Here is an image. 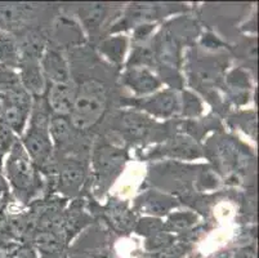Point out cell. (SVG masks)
<instances>
[{"mask_svg": "<svg viewBox=\"0 0 259 258\" xmlns=\"http://www.w3.org/2000/svg\"><path fill=\"white\" fill-rule=\"evenodd\" d=\"M106 108V89L100 82L89 80L77 88L76 98L69 115L74 129L85 131L93 127Z\"/></svg>", "mask_w": 259, "mask_h": 258, "instance_id": "1", "label": "cell"}, {"mask_svg": "<svg viewBox=\"0 0 259 258\" xmlns=\"http://www.w3.org/2000/svg\"><path fill=\"white\" fill-rule=\"evenodd\" d=\"M32 115L30 127L23 134L22 146L29 154L30 159L36 165H44L49 162L53 150V142L49 136V118L51 115L41 102L40 97H36V102L31 107Z\"/></svg>", "mask_w": 259, "mask_h": 258, "instance_id": "2", "label": "cell"}, {"mask_svg": "<svg viewBox=\"0 0 259 258\" xmlns=\"http://www.w3.org/2000/svg\"><path fill=\"white\" fill-rule=\"evenodd\" d=\"M4 167L7 178L18 195L29 196L35 190L37 182L35 164L18 139L9 150Z\"/></svg>", "mask_w": 259, "mask_h": 258, "instance_id": "3", "label": "cell"}, {"mask_svg": "<svg viewBox=\"0 0 259 258\" xmlns=\"http://www.w3.org/2000/svg\"><path fill=\"white\" fill-rule=\"evenodd\" d=\"M31 94L22 85L0 93V119H3L16 134H22L29 119Z\"/></svg>", "mask_w": 259, "mask_h": 258, "instance_id": "4", "label": "cell"}, {"mask_svg": "<svg viewBox=\"0 0 259 258\" xmlns=\"http://www.w3.org/2000/svg\"><path fill=\"white\" fill-rule=\"evenodd\" d=\"M77 94V87L72 80L65 83L52 84L48 92V107L52 108L53 114L69 117L75 103Z\"/></svg>", "mask_w": 259, "mask_h": 258, "instance_id": "5", "label": "cell"}, {"mask_svg": "<svg viewBox=\"0 0 259 258\" xmlns=\"http://www.w3.org/2000/svg\"><path fill=\"white\" fill-rule=\"evenodd\" d=\"M39 65L46 80H49L52 84L65 83L71 80L70 68L67 61L65 60L63 54L57 49H47L40 58Z\"/></svg>", "mask_w": 259, "mask_h": 258, "instance_id": "6", "label": "cell"}, {"mask_svg": "<svg viewBox=\"0 0 259 258\" xmlns=\"http://www.w3.org/2000/svg\"><path fill=\"white\" fill-rule=\"evenodd\" d=\"M20 80L23 88L31 96L40 97L46 92V78L40 68L39 61L23 60L20 63Z\"/></svg>", "mask_w": 259, "mask_h": 258, "instance_id": "7", "label": "cell"}, {"mask_svg": "<svg viewBox=\"0 0 259 258\" xmlns=\"http://www.w3.org/2000/svg\"><path fill=\"white\" fill-rule=\"evenodd\" d=\"M16 40L20 48L21 61H40L46 49V42L41 32L35 28H31V30L29 28L21 32V36Z\"/></svg>", "mask_w": 259, "mask_h": 258, "instance_id": "8", "label": "cell"}, {"mask_svg": "<svg viewBox=\"0 0 259 258\" xmlns=\"http://www.w3.org/2000/svg\"><path fill=\"white\" fill-rule=\"evenodd\" d=\"M126 84L137 93H150L159 88L160 82L146 68L129 70L124 78Z\"/></svg>", "mask_w": 259, "mask_h": 258, "instance_id": "9", "label": "cell"}, {"mask_svg": "<svg viewBox=\"0 0 259 258\" xmlns=\"http://www.w3.org/2000/svg\"><path fill=\"white\" fill-rule=\"evenodd\" d=\"M48 129L52 142H54L57 146H62L70 141L74 127H72L69 117L53 114L49 118Z\"/></svg>", "mask_w": 259, "mask_h": 258, "instance_id": "10", "label": "cell"}, {"mask_svg": "<svg viewBox=\"0 0 259 258\" xmlns=\"http://www.w3.org/2000/svg\"><path fill=\"white\" fill-rule=\"evenodd\" d=\"M84 178V169L81 164L75 160H69L61 167L60 185L66 191H74L79 189Z\"/></svg>", "mask_w": 259, "mask_h": 258, "instance_id": "11", "label": "cell"}, {"mask_svg": "<svg viewBox=\"0 0 259 258\" xmlns=\"http://www.w3.org/2000/svg\"><path fill=\"white\" fill-rule=\"evenodd\" d=\"M0 62L4 67H16L21 63V53L16 38L0 34Z\"/></svg>", "mask_w": 259, "mask_h": 258, "instance_id": "12", "label": "cell"}, {"mask_svg": "<svg viewBox=\"0 0 259 258\" xmlns=\"http://www.w3.org/2000/svg\"><path fill=\"white\" fill-rule=\"evenodd\" d=\"M147 108L157 115H169L176 110V97L171 93H161L147 102Z\"/></svg>", "mask_w": 259, "mask_h": 258, "instance_id": "13", "label": "cell"}, {"mask_svg": "<svg viewBox=\"0 0 259 258\" xmlns=\"http://www.w3.org/2000/svg\"><path fill=\"white\" fill-rule=\"evenodd\" d=\"M26 4H0V23L4 26H13L22 20Z\"/></svg>", "mask_w": 259, "mask_h": 258, "instance_id": "14", "label": "cell"}, {"mask_svg": "<svg viewBox=\"0 0 259 258\" xmlns=\"http://www.w3.org/2000/svg\"><path fill=\"white\" fill-rule=\"evenodd\" d=\"M121 160V154L115 151V149H103L100 153V155H98L97 159L98 169H100L101 172L108 173V172H111L114 168H116Z\"/></svg>", "mask_w": 259, "mask_h": 258, "instance_id": "15", "label": "cell"}, {"mask_svg": "<svg viewBox=\"0 0 259 258\" xmlns=\"http://www.w3.org/2000/svg\"><path fill=\"white\" fill-rule=\"evenodd\" d=\"M17 134L12 131V128L4 122L3 119H0V151L3 154H8L12 146L17 142Z\"/></svg>", "mask_w": 259, "mask_h": 258, "instance_id": "16", "label": "cell"}, {"mask_svg": "<svg viewBox=\"0 0 259 258\" xmlns=\"http://www.w3.org/2000/svg\"><path fill=\"white\" fill-rule=\"evenodd\" d=\"M103 13H105V7L101 6V4H93V6L84 8L83 20L88 27H94L101 22Z\"/></svg>", "mask_w": 259, "mask_h": 258, "instance_id": "17", "label": "cell"}, {"mask_svg": "<svg viewBox=\"0 0 259 258\" xmlns=\"http://www.w3.org/2000/svg\"><path fill=\"white\" fill-rule=\"evenodd\" d=\"M103 52L107 54L108 57H111L114 60L119 61L121 58V54L124 53V42L119 39L110 40L103 44Z\"/></svg>", "mask_w": 259, "mask_h": 258, "instance_id": "18", "label": "cell"}, {"mask_svg": "<svg viewBox=\"0 0 259 258\" xmlns=\"http://www.w3.org/2000/svg\"><path fill=\"white\" fill-rule=\"evenodd\" d=\"M7 194H8V185H7V182L4 181L3 176L0 174V203H3Z\"/></svg>", "mask_w": 259, "mask_h": 258, "instance_id": "19", "label": "cell"}, {"mask_svg": "<svg viewBox=\"0 0 259 258\" xmlns=\"http://www.w3.org/2000/svg\"><path fill=\"white\" fill-rule=\"evenodd\" d=\"M3 156H4V154L0 151V168H2V165H3Z\"/></svg>", "mask_w": 259, "mask_h": 258, "instance_id": "20", "label": "cell"}, {"mask_svg": "<svg viewBox=\"0 0 259 258\" xmlns=\"http://www.w3.org/2000/svg\"><path fill=\"white\" fill-rule=\"evenodd\" d=\"M0 212H2V203H0Z\"/></svg>", "mask_w": 259, "mask_h": 258, "instance_id": "21", "label": "cell"}]
</instances>
